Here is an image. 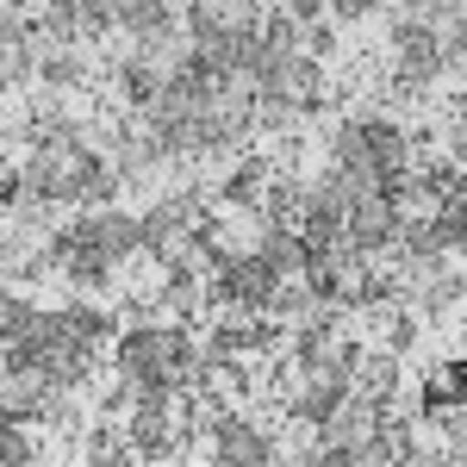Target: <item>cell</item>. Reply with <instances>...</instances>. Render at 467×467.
Here are the masks:
<instances>
[{"label": "cell", "mask_w": 467, "mask_h": 467, "mask_svg": "<svg viewBox=\"0 0 467 467\" xmlns=\"http://www.w3.org/2000/svg\"><path fill=\"white\" fill-rule=\"evenodd\" d=\"M63 318H69V330L81 337V343H94V349H100V337L112 330V318L100 312V306H63Z\"/></svg>", "instance_id": "obj_11"}, {"label": "cell", "mask_w": 467, "mask_h": 467, "mask_svg": "<svg viewBox=\"0 0 467 467\" xmlns=\"http://www.w3.org/2000/svg\"><path fill=\"white\" fill-rule=\"evenodd\" d=\"M330 6H337L343 19H361V13H374V0H330Z\"/></svg>", "instance_id": "obj_20"}, {"label": "cell", "mask_w": 467, "mask_h": 467, "mask_svg": "<svg viewBox=\"0 0 467 467\" xmlns=\"http://www.w3.org/2000/svg\"><path fill=\"white\" fill-rule=\"evenodd\" d=\"M324 6H330V0H287V13L299 19V26H306V19H318Z\"/></svg>", "instance_id": "obj_19"}, {"label": "cell", "mask_w": 467, "mask_h": 467, "mask_svg": "<svg viewBox=\"0 0 467 467\" xmlns=\"http://www.w3.org/2000/svg\"><path fill=\"white\" fill-rule=\"evenodd\" d=\"M343 237H349V250L356 255H380L399 244V206L387 193H361L349 200V213H343Z\"/></svg>", "instance_id": "obj_1"}, {"label": "cell", "mask_w": 467, "mask_h": 467, "mask_svg": "<svg viewBox=\"0 0 467 467\" xmlns=\"http://www.w3.org/2000/svg\"><path fill=\"white\" fill-rule=\"evenodd\" d=\"M37 318H44V312H37L32 299H19V293H0V337H6L13 349H26V343H32Z\"/></svg>", "instance_id": "obj_8"}, {"label": "cell", "mask_w": 467, "mask_h": 467, "mask_svg": "<svg viewBox=\"0 0 467 467\" xmlns=\"http://www.w3.org/2000/svg\"><path fill=\"white\" fill-rule=\"evenodd\" d=\"M156 88H162V81L150 75V63H144V57H138V63H125V94H131L138 107H150V100H156Z\"/></svg>", "instance_id": "obj_16"}, {"label": "cell", "mask_w": 467, "mask_h": 467, "mask_svg": "<svg viewBox=\"0 0 467 467\" xmlns=\"http://www.w3.org/2000/svg\"><path fill=\"white\" fill-rule=\"evenodd\" d=\"M32 455H37V449L19 436V418H0V462L19 467V462H32Z\"/></svg>", "instance_id": "obj_14"}, {"label": "cell", "mask_w": 467, "mask_h": 467, "mask_svg": "<svg viewBox=\"0 0 467 467\" xmlns=\"http://www.w3.org/2000/svg\"><path fill=\"white\" fill-rule=\"evenodd\" d=\"M330 156H337V162H368V125H361V119H343L337 138H330Z\"/></svg>", "instance_id": "obj_12"}, {"label": "cell", "mask_w": 467, "mask_h": 467, "mask_svg": "<svg viewBox=\"0 0 467 467\" xmlns=\"http://www.w3.org/2000/svg\"><path fill=\"white\" fill-rule=\"evenodd\" d=\"M393 57H399V88H431L442 75V44L431 26H393Z\"/></svg>", "instance_id": "obj_3"}, {"label": "cell", "mask_w": 467, "mask_h": 467, "mask_svg": "<svg viewBox=\"0 0 467 467\" xmlns=\"http://www.w3.org/2000/svg\"><path fill=\"white\" fill-rule=\"evenodd\" d=\"M255 255H262L275 275H299L306 244H299V231H293V224H268V231H262V250H255Z\"/></svg>", "instance_id": "obj_7"}, {"label": "cell", "mask_w": 467, "mask_h": 467, "mask_svg": "<svg viewBox=\"0 0 467 467\" xmlns=\"http://www.w3.org/2000/svg\"><path fill=\"white\" fill-rule=\"evenodd\" d=\"M75 237H94L100 250L119 262V255H131V250H144V231H138V218H125V213H112V206H100V213H88L81 224H69Z\"/></svg>", "instance_id": "obj_6"}, {"label": "cell", "mask_w": 467, "mask_h": 467, "mask_svg": "<svg viewBox=\"0 0 467 467\" xmlns=\"http://www.w3.org/2000/svg\"><path fill=\"white\" fill-rule=\"evenodd\" d=\"M449 399H467V361H449Z\"/></svg>", "instance_id": "obj_18"}, {"label": "cell", "mask_w": 467, "mask_h": 467, "mask_svg": "<svg viewBox=\"0 0 467 467\" xmlns=\"http://www.w3.org/2000/svg\"><path fill=\"white\" fill-rule=\"evenodd\" d=\"M293 112H299V107H287V100H262V107H255V119H262L268 131H287V125H293Z\"/></svg>", "instance_id": "obj_17"}, {"label": "cell", "mask_w": 467, "mask_h": 467, "mask_svg": "<svg viewBox=\"0 0 467 467\" xmlns=\"http://www.w3.org/2000/svg\"><path fill=\"white\" fill-rule=\"evenodd\" d=\"M13 193H19V175H13V162L0 156V200H13Z\"/></svg>", "instance_id": "obj_21"}, {"label": "cell", "mask_w": 467, "mask_h": 467, "mask_svg": "<svg viewBox=\"0 0 467 467\" xmlns=\"http://www.w3.org/2000/svg\"><path fill=\"white\" fill-rule=\"evenodd\" d=\"M32 69H37L32 44H6V50H0V81H6V88H13V81H26Z\"/></svg>", "instance_id": "obj_15"}, {"label": "cell", "mask_w": 467, "mask_h": 467, "mask_svg": "<svg viewBox=\"0 0 467 467\" xmlns=\"http://www.w3.org/2000/svg\"><path fill=\"white\" fill-rule=\"evenodd\" d=\"M380 418H387L380 399H368V393L349 399L343 393L337 405H330V418H324V442H330V449H349V455L361 462V449H368V436L380 431Z\"/></svg>", "instance_id": "obj_2"}, {"label": "cell", "mask_w": 467, "mask_h": 467, "mask_svg": "<svg viewBox=\"0 0 467 467\" xmlns=\"http://www.w3.org/2000/svg\"><path fill=\"white\" fill-rule=\"evenodd\" d=\"M37 75H44L50 88H81V81H88L81 57H44V63H37Z\"/></svg>", "instance_id": "obj_13"}, {"label": "cell", "mask_w": 467, "mask_h": 467, "mask_svg": "<svg viewBox=\"0 0 467 467\" xmlns=\"http://www.w3.org/2000/svg\"><path fill=\"white\" fill-rule=\"evenodd\" d=\"M262 181H268V162H262V156H250L237 175L224 181V200H231V206H255V200H262Z\"/></svg>", "instance_id": "obj_9"}, {"label": "cell", "mask_w": 467, "mask_h": 467, "mask_svg": "<svg viewBox=\"0 0 467 467\" xmlns=\"http://www.w3.org/2000/svg\"><path fill=\"white\" fill-rule=\"evenodd\" d=\"M213 455L218 462H231V467H262V462H275V442L255 431V424H244V418H213Z\"/></svg>", "instance_id": "obj_5"}, {"label": "cell", "mask_w": 467, "mask_h": 467, "mask_svg": "<svg viewBox=\"0 0 467 467\" xmlns=\"http://www.w3.org/2000/svg\"><path fill=\"white\" fill-rule=\"evenodd\" d=\"M218 287H224V299H231L237 312H262L268 293L281 287V275H275L262 255H231V262L218 268Z\"/></svg>", "instance_id": "obj_4"}, {"label": "cell", "mask_w": 467, "mask_h": 467, "mask_svg": "<svg viewBox=\"0 0 467 467\" xmlns=\"http://www.w3.org/2000/svg\"><path fill=\"white\" fill-rule=\"evenodd\" d=\"M356 368H361L368 399H380V405H387V393H393V380H399V349H387V356H374V361H356Z\"/></svg>", "instance_id": "obj_10"}]
</instances>
